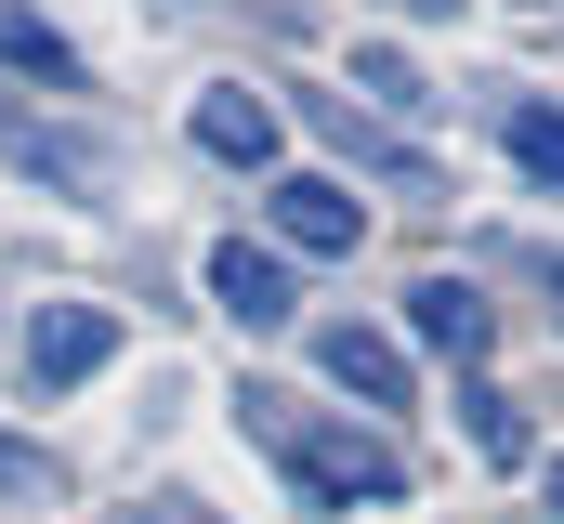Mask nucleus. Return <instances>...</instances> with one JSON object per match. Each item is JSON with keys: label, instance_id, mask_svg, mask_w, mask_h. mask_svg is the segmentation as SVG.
<instances>
[{"label": "nucleus", "instance_id": "nucleus-1", "mask_svg": "<svg viewBox=\"0 0 564 524\" xmlns=\"http://www.w3.org/2000/svg\"><path fill=\"white\" fill-rule=\"evenodd\" d=\"M237 419L289 459V485H302L315 512H355V499H368V512H394V499H408V459H394L381 433H355V419H302V406L263 393V381L237 393Z\"/></svg>", "mask_w": 564, "mask_h": 524}, {"label": "nucleus", "instance_id": "nucleus-2", "mask_svg": "<svg viewBox=\"0 0 564 524\" xmlns=\"http://www.w3.org/2000/svg\"><path fill=\"white\" fill-rule=\"evenodd\" d=\"M106 354H119V315H106V302H40V315H26V341H13L26 393H79Z\"/></svg>", "mask_w": 564, "mask_h": 524}, {"label": "nucleus", "instance_id": "nucleus-3", "mask_svg": "<svg viewBox=\"0 0 564 524\" xmlns=\"http://www.w3.org/2000/svg\"><path fill=\"white\" fill-rule=\"evenodd\" d=\"M263 210H276V237H289V250H315V262H341L355 237H368L355 184H328V171H276V184H263Z\"/></svg>", "mask_w": 564, "mask_h": 524}, {"label": "nucleus", "instance_id": "nucleus-4", "mask_svg": "<svg viewBox=\"0 0 564 524\" xmlns=\"http://www.w3.org/2000/svg\"><path fill=\"white\" fill-rule=\"evenodd\" d=\"M197 157H224V171H276V106H263V92H250V79H210V92H197Z\"/></svg>", "mask_w": 564, "mask_h": 524}, {"label": "nucleus", "instance_id": "nucleus-5", "mask_svg": "<svg viewBox=\"0 0 564 524\" xmlns=\"http://www.w3.org/2000/svg\"><path fill=\"white\" fill-rule=\"evenodd\" d=\"M0 157H26V171H40V184H66V197H106V184H119V157H106L93 131H53V119H13V106H0Z\"/></svg>", "mask_w": 564, "mask_h": 524}, {"label": "nucleus", "instance_id": "nucleus-6", "mask_svg": "<svg viewBox=\"0 0 564 524\" xmlns=\"http://www.w3.org/2000/svg\"><path fill=\"white\" fill-rule=\"evenodd\" d=\"M315 368L355 393V406H408V341L394 328H355L341 315V328H315Z\"/></svg>", "mask_w": 564, "mask_h": 524}, {"label": "nucleus", "instance_id": "nucleus-7", "mask_svg": "<svg viewBox=\"0 0 564 524\" xmlns=\"http://www.w3.org/2000/svg\"><path fill=\"white\" fill-rule=\"evenodd\" d=\"M210 302H224L237 328H289V315H302V302H289V262L250 250V237H224V250H210Z\"/></svg>", "mask_w": 564, "mask_h": 524}, {"label": "nucleus", "instance_id": "nucleus-8", "mask_svg": "<svg viewBox=\"0 0 564 524\" xmlns=\"http://www.w3.org/2000/svg\"><path fill=\"white\" fill-rule=\"evenodd\" d=\"M486 328H499V315H486V288H473V275H421V288H408V341H433V354H459V368H473V354H486Z\"/></svg>", "mask_w": 564, "mask_h": 524}, {"label": "nucleus", "instance_id": "nucleus-9", "mask_svg": "<svg viewBox=\"0 0 564 524\" xmlns=\"http://www.w3.org/2000/svg\"><path fill=\"white\" fill-rule=\"evenodd\" d=\"M499 144H512L539 184H564V106H539V92H525V106H499Z\"/></svg>", "mask_w": 564, "mask_h": 524}, {"label": "nucleus", "instance_id": "nucleus-10", "mask_svg": "<svg viewBox=\"0 0 564 524\" xmlns=\"http://www.w3.org/2000/svg\"><path fill=\"white\" fill-rule=\"evenodd\" d=\"M0 66H26V79H53V92H79V53L40 26V13H0Z\"/></svg>", "mask_w": 564, "mask_h": 524}, {"label": "nucleus", "instance_id": "nucleus-11", "mask_svg": "<svg viewBox=\"0 0 564 524\" xmlns=\"http://www.w3.org/2000/svg\"><path fill=\"white\" fill-rule=\"evenodd\" d=\"M355 92H368V106H394V119H421V106H433V79L394 53V40H368V53H355Z\"/></svg>", "mask_w": 564, "mask_h": 524}, {"label": "nucleus", "instance_id": "nucleus-12", "mask_svg": "<svg viewBox=\"0 0 564 524\" xmlns=\"http://www.w3.org/2000/svg\"><path fill=\"white\" fill-rule=\"evenodd\" d=\"M459 433H473V459H525V419H512V393H459Z\"/></svg>", "mask_w": 564, "mask_h": 524}, {"label": "nucleus", "instance_id": "nucleus-13", "mask_svg": "<svg viewBox=\"0 0 564 524\" xmlns=\"http://www.w3.org/2000/svg\"><path fill=\"white\" fill-rule=\"evenodd\" d=\"M0 499H40V512H53V472H40L26 446H0Z\"/></svg>", "mask_w": 564, "mask_h": 524}, {"label": "nucleus", "instance_id": "nucleus-14", "mask_svg": "<svg viewBox=\"0 0 564 524\" xmlns=\"http://www.w3.org/2000/svg\"><path fill=\"white\" fill-rule=\"evenodd\" d=\"M394 13H459V0H394Z\"/></svg>", "mask_w": 564, "mask_h": 524}, {"label": "nucleus", "instance_id": "nucleus-15", "mask_svg": "<svg viewBox=\"0 0 564 524\" xmlns=\"http://www.w3.org/2000/svg\"><path fill=\"white\" fill-rule=\"evenodd\" d=\"M552 512H564V459H552Z\"/></svg>", "mask_w": 564, "mask_h": 524}, {"label": "nucleus", "instance_id": "nucleus-16", "mask_svg": "<svg viewBox=\"0 0 564 524\" xmlns=\"http://www.w3.org/2000/svg\"><path fill=\"white\" fill-rule=\"evenodd\" d=\"M552 315H564V262H552Z\"/></svg>", "mask_w": 564, "mask_h": 524}, {"label": "nucleus", "instance_id": "nucleus-17", "mask_svg": "<svg viewBox=\"0 0 564 524\" xmlns=\"http://www.w3.org/2000/svg\"><path fill=\"white\" fill-rule=\"evenodd\" d=\"M144 524H158V512H144Z\"/></svg>", "mask_w": 564, "mask_h": 524}]
</instances>
